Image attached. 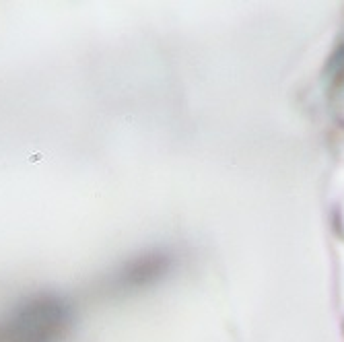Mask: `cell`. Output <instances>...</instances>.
Segmentation results:
<instances>
[{"label":"cell","instance_id":"cell-1","mask_svg":"<svg viewBox=\"0 0 344 342\" xmlns=\"http://www.w3.org/2000/svg\"><path fill=\"white\" fill-rule=\"evenodd\" d=\"M70 326L72 307L64 297L37 293L0 318V342H60Z\"/></svg>","mask_w":344,"mask_h":342},{"label":"cell","instance_id":"cell-2","mask_svg":"<svg viewBox=\"0 0 344 342\" xmlns=\"http://www.w3.org/2000/svg\"><path fill=\"white\" fill-rule=\"evenodd\" d=\"M159 270V260L157 258H144V260H138L134 264H130L120 276V280L124 284H140L148 280Z\"/></svg>","mask_w":344,"mask_h":342}]
</instances>
